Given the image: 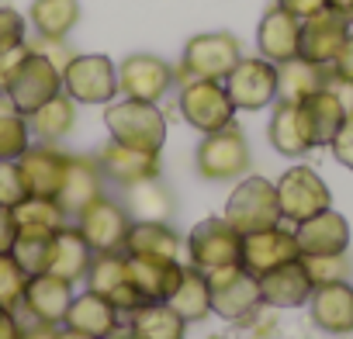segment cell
I'll return each instance as SVG.
<instances>
[{"instance_id": "obj_1", "label": "cell", "mask_w": 353, "mask_h": 339, "mask_svg": "<svg viewBox=\"0 0 353 339\" xmlns=\"http://www.w3.org/2000/svg\"><path fill=\"white\" fill-rule=\"evenodd\" d=\"M104 125L114 142L142 149V152H159L166 142V114L152 101H111L104 104Z\"/></svg>"}, {"instance_id": "obj_2", "label": "cell", "mask_w": 353, "mask_h": 339, "mask_svg": "<svg viewBox=\"0 0 353 339\" xmlns=\"http://www.w3.org/2000/svg\"><path fill=\"white\" fill-rule=\"evenodd\" d=\"M250 163H253V152H250V138L246 132L232 121L219 132H208L194 152V166L198 174L212 184H222V181H239L250 174Z\"/></svg>"}, {"instance_id": "obj_3", "label": "cell", "mask_w": 353, "mask_h": 339, "mask_svg": "<svg viewBox=\"0 0 353 339\" xmlns=\"http://www.w3.org/2000/svg\"><path fill=\"white\" fill-rule=\"evenodd\" d=\"M239 59H243V45L232 32L194 35L184 45L181 66H173L176 70V87L188 83V80H225Z\"/></svg>"}, {"instance_id": "obj_4", "label": "cell", "mask_w": 353, "mask_h": 339, "mask_svg": "<svg viewBox=\"0 0 353 339\" xmlns=\"http://www.w3.org/2000/svg\"><path fill=\"white\" fill-rule=\"evenodd\" d=\"M281 218L284 215L277 201V184H270L267 177H239V184L225 201V222L239 236H250L281 225Z\"/></svg>"}, {"instance_id": "obj_5", "label": "cell", "mask_w": 353, "mask_h": 339, "mask_svg": "<svg viewBox=\"0 0 353 339\" xmlns=\"http://www.w3.org/2000/svg\"><path fill=\"white\" fill-rule=\"evenodd\" d=\"M176 107H181V118L201 135L219 132V128L236 121V104H232L222 80H188V83H181Z\"/></svg>"}, {"instance_id": "obj_6", "label": "cell", "mask_w": 353, "mask_h": 339, "mask_svg": "<svg viewBox=\"0 0 353 339\" xmlns=\"http://www.w3.org/2000/svg\"><path fill=\"white\" fill-rule=\"evenodd\" d=\"M63 90L77 104H111L118 90V66L101 52H73L63 66Z\"/></svg>"}, {"instance_id": "obj_7", "label": "cell", "mask_w": 353, "mask_h": 339, "mask_svg": "<svg viewBox=\"0 0 353 339\" xmlns=\"http://www.w3.org/2000/svg\"><path fill=\"white\" fill-rule=\"evenodd\" d=\"M56 94H63V70L39 49L28 45L25 59L18 63L11 83H8V97L21 114L39 111L46 101H52Z\"/></svg>"}, {"instance_id": "obj_8", "label": "cell", "mask_w": 353, "mask_h": 339, "mask_svg": "<svg viewBox=\"0 0 353 339\" xmlns=\"http://www.w3.org/2000/svg\"><path fill=\"white\" fill-rule=\"evenodd\" d=\"M205 280H208V294H212V311L229 322H250L256 315V308L263 305L256 277L250 270H243L239 263L208 270Z\"/></svg>"}, {"instance_id": "obj_9", "label": "cell", "mask_w": 353, "mask_h": 339, "mask_svg": "<svg viewBox=\"0 0 353 339\" xmlns=\"http://www.w3.org/2000/svg\"><path fill=\"white\" fill-rule=\"evenodd\" d=\"M188 256H191V267L205 274L219 267H236L243 260V236L225 222V215L205 218L188 236Z\"/></svg>"}, {"instance_id": "obj_10", "label": "cell", "mask_w": 353, "mask_h": 339, "mask_svg": "<svg viewBox=\"0 0 353 339\" xmlns=\"http://www.w3.org/2000/svg\"><path fill=\"white\" fill-rule=\"evenodd\" d=\"M77 229H80V236L87 239V246L94 253H121L125 236L132 229V215L121 201L101 194L77 215Z\"/></svg>"}, {"instance_id": "obj_11", "label": "cell", "mask_w": 353, "mask_h": 339, "mask_svg": "<svg viewBox=\"0 0 353 339\" xmlns=\"http://www.w3.org/2000/svg\"><path fill=\"white\" fill-rule=\"evenodd\" d=\"M222 83L236 111H263L277 101V66L263 56H243Z\"/></svg>"}, {"instance_id": "obj_12", "label": "cell", "mask_w": 353, "mask_h": 339, "mask_svg": "<svg viewBox=\"0 0 353 339\" xmlns=\"http://www.w3.org/2000/svg\"><path fill=\"white\" fill-rule=\"evenodd\" d=\"M173 87H176V70L166 59L152 56V52H135V56L118 63V90H121V97L159 104Z\"/></svg>"}, {"instance_id": "obj_13", "label": "cell", "mask_w": 353, "mask_h": 339, "mask_svg": "<svg viewBox=\"0 0 353 339\" xmlns=\"http://www.w3.org/2000/svg\"><path fill=\"white\" fill-rule=\"evenodd\" d=\"M277 201H281V215L294 225L325 212V208H332V194L312 166L284 170V177L277 181Z\"/></svg>"}, {"instance_id": "obj_14", "label": "cell", "mask_w": 353, "mask_h": 339, "mask_svg": "<svg viewBox=\"0 0 353 339\" xmlns=\"http://www.w3.org/2000/svg\"><path fill=\"white\" fill-rule=\"evenodd\" d=\"M66 166H70V152L56 149V142H39L28 145L25 156L18 159L21 170V181L28 187V198H46L56 201L66 181Z\"/></svg>"}, {"instance_id": "obj_15", "label": "cell", "mask_w": 353, "mask_h": 339, "mask_svg": "<svg viewBox=\"0 0 353 339\" xmlns=\"http://www.w3.org/2000/svg\"><path fill=\"white\" fill-rule=\"evenodd\" d=\"M350 32H353V21L346 14L325 8V11H319V14H312V18L301 21L298 56L308 59V63H315V66H329L339 56V49L350 39Z\"/></svg>"}, {"instance_id": "obj_16", "label": "cell", "mask_w": 353, "mask_h": 339, "mask_svg": "<svg viewBox=\"0 0 353 339\" xmlns=\"http://www.w3.org/2000/svg\"><path fill=\"white\" fill-rule=\"evenodd\" d=\"M83 280H87V291L108 298V301L118 308V315H128V311H135L139 305H145L142 294L135 291V284L128 280L125 253H94L90 270H87Z\"/></svg>"}, {"instance_id": "obj_17", "label": "cell", "mask_w": 353, "mask_h": 339, "mask_svg": "<svg viewBox=\"0 0 353 339\" xmlns=\"http://www.w3.org/2000/svg\"><path fill=\"white\" fill-rule=\"evenodd\" d=\"M346 114H350V111H346V104L339 101V94H336L332 83H325L322 90H315V94H308L305 101H298L301 132H305V138H308L312 149L329 145Z\"/></svg>"}, {"instance_id": "obj_18", "label": "cell", "mask_w": 353, "mask_h": 339, "mask_svg": "<svg viewBox=\"0 0 353 339\" xmlns=\"http://www.w3.org/2000/svg\"><path fill=\"white\" fill-rule=\"evenodd\" d=\"M298 256H301V249H298L294 232L274 225V229L243 236V260H239V267L250 270L253 277H263L267 270L284 267V263H291V260H298Z\"/></svg>"}, {"instance_id": "obj_19", "label": "cell", "mask_w": 353, "mask_h": 339, "mask_svg": "<svg viewBox=\"0 0 353 339\" xmlns=\"http://www.w3.org/2000/svg\"><path fill=\"white\" fill-rule=\"evenodd\" d=\"M70 301H73V284L59 280L49 270L32 274L21 294V308L32 315V322H46V325H63Z\"/></svg>"}, {"instance_id": "obj_20", "label": "cell", "mask_w": 353, "mask_h": 339, "mask_svg": "<svg viewBox=\"0 0 353 339\" xmlns=\"http://www.w3.org/2000/svg\"><path fill=\"white\" fill-rule=\"evenodd\" d=\"M298 39H301V18L284 11L281 4H270L256 25V49L274 66L298 59Z\"/></svg>"}, {"instance_id": "obj_21", "label": "cell", "mask_w": 353, "mask_h": 339, "mask_svg": "<svg viewBox=\"0 0 353 339\" xmlns=\"http://www.w3.org/2000/svg\"><path fill=\"white\" fill-rule=\"evenodd\" d=\"M294 239H298L301 256H339L350 249V222L339 212L325 208V212L298 222Z\"/></svg>"}, {"instance_id": "obj_22", "label": "cell", "mask_w": 353, "mask_h": 339, "mask_svg": "<svg viewBox=\"0 0 353 339\" xmlns=\"http://www.w3.org/2000/svg\"><path fill=\"white\" fill-rule=\"evenodd\" d=\"M125 267H128V280L135 284V291L142 294V301H166L184 280V263L181 260H159V256H128L125 253Z\"/></svg>"}, {"instance_id": "obj_23", "label": "cell", "mask_w": 353, "mask_h": 339, "mask_svg": "<svg viewBox=\"0 0 353 339\" xmlns=\"http://www.w3.org/2000/svg\"><path fill=\"white\" fill-rule=\"evenodd\" d=\"M97 163H101L104 181H111L118 187H132L139 181L159 177V152H142V149L121 145L114 138L97 152Z\"/></svg>"}, {"instance_id": "obj_24", "label": "cell", "mask_w": 353, "mask_h": 339, "mask_svg": "<svg viewBox=\"0 0 353 339\" xmlns=\"http://www.w3.org/2000/svg\"><path fill=\"white\" fill-rule=\"evenodd\" d=\"M256 284H260L263 305H270V308H301L312 298V291H315V284H312L301 256L291 260V263H284V267L267 270L263 277H256Z\"/></svg>"}, {"instance_id": "obj_25", "label": "cell", "mask_w": 353, "mask_h": 339, "mask_svg": "<svg viewBox=\"0 0 353 339\" xmlns=\"http://www.w3.org/2000/svg\"><path fill=\"white\" fill-rule=\"evenodd\" d=\"M104 194V174H101V163L90 159V156H70V166H66V181H63V191L56 198V205L63 208V215L77 218L94 198Z\"/></svg>"}, {"instance_id": "obj_26", "label": "cell", "mask_w": 353, "mask_h": 339, "mask_svg": "<svg viewBox=\"0 0 353 339\" xmlns=\"http://www.w3.org/2000/svg\"><path fill=\"white\" fill-rule=\"evenodd\" d=\"M308 311L322 332H336V336L353 332V287L346 280L315 287L308 298Z\"/></svg>"}, {"instance_id": "obj_27", "label": "cell", "mask_w": 353, "mask_h": 339, "mask_svg": "<svg viewBox=\"0 0 353 339\" xmlns=\"http://www.w3.org/2000/svg\"><path fill=\"white\" fill-rule=\"evenodd\" d=\"M114 325H118V308L108 298L94 294V291L73 294L70 311H66V322H63V329L73 332V336H80V339H101Z\"/></svg>"}, {"instance_id": "obj_28", "label": "cell", "mask_w": 353, "mask_h": 339, "mask_svg": "<svg viewBox=\"0 0 353 339\" xmlns=\"http://www.w3.org/2000/svg\"><path fill=\"white\" fill-rule=\"evenodd\" d=\"M90 260H94V249L87 246V239L80 236V229L63 225V229L56 232L52 246H49V263H46V270L56 274V277L66 280V284H77V280L87 277Z\"/></svg>"}, {"instance_id": "obj_29", "label": "cell", "mask_w": 353, "mask_h": 339, "mask_svg": "<svg viewBox=\"0 0 353 339\" xmlns=\"http://www.w3.org/2000/svg\"><path fill=\"white\" fill-rule=\"evenodd\" d=\"M80 0H32L28 21L39 39L49 42H66V35L80 25Z\"/></svg>"}, {"instance_id": "obj_30", "label": "cell", "mask_w": 353, "mask_h": 339, "mask_svg": "<svg viewBox=\"0 0 353 339\" xmlns=\"http://www.w3.org/2000/svg\"><path fill=\"white\" fill-rule=\"evenodd\" d=\"M121 253H128V256L176 260V256H181V236H176L166 222H132Z\"/></svg>"}, {"instance_id": "obj_31", "label": "cell", "mask_w": 353, "mask_h": 339, "mask_svg": "<svg viewBox=\"0 0 353 339\" xmlns=\"http://www.w3.org/2000/svg\"><path fill=\"white\" fill-rule=\"evenodd\" d=\"M267 138L270 145L281 152V156H305L312 152L305 132H301V118H298V104L294 101H274V114H270V125H267Z\"/></svg>"}, {"instance_id": "obj_32", "label": "cell", "mask_w": 353, "mask_h": 339, "mask_svg": "<svg viewBox=\"0 0 353 339\" xmlns=\"http://www.w3.org/2000/svg\"><path fill=\"white\" fill-rule=\"evenodd\" d=\"M128 325L139 332V339H184V332H188V322L166 301L139 305L135 311H128Z\"/></svg>"}, {"instance_id": "obj_33", "label": "cell", "mask_w": 353, "mask_h": 339, "mask_svg": "<svg viewBox=\"0 0 353 339\" xmlns=\"http://www.w3.org/2000/svg\"><path fill=\"white\" fill-rule=\"evenodd\" d=\"M329 83V70L325 66H315L308 59H291V63H281L277 66V101H305L308 94L322 90Z\"/></svg>"}, {"instance_id": "obj_34", "label": "cell", "mask_w": 353, "mask_h": 339, "mask_svg": "<svg viewBox=\"0 0 353 339\" xmlns=\"http://www.w3.org/2000/svg\"><path fill=\"white\" fill-rule=\"evenodd\" d=\"M28 125H32V135H39L42 142H59L77 125V101L63 90L52 101H46L39 111H32L28 114Z\"/></svg>"}, {"instance_id": "obj_35", "label": "cell", "mask_w": 353, "mask_h": 339, "mask_svg": "<svg viewBox=\"0 0 353 339\" xmlns=\"http://www.w3.org/2000/svg\"><path fill=\"white\" fill-rule=\"evenodd\" d=\"M166 305L181 315L188 325L191 322H201V318H208L212 315V294H208V280H205V270H198V267H188L184 270V280H181V287H176L170 298H166Z\"/></svg>"}, {"instance_id": "obj_36", "label": "cell", "mask_w": 353, "mask_h": 339, "mask_svg": "<svg viewBox=\"0 0 353 339\" xmlns=\"http://www.w3.org/2000/svg\"><path fill=\"white\" fill-rule=\"evenodd\" d=\"M125 191H128L125 208H128L132 222H166V218L173 215V198H170V191L159 184V177L139 181V184H132V187H125Z\"/></svg>"}, {"instance_id": "obj_37", "label": "cell", "mask_w": 353, "mask_h": 339, "mask_svg": "<svg viewBox=\"0 0 353 339\" xmlns=\"http://www.w3.org/2000/svg\"><path fill=\"white\" fill-rule=\"evenodd\" d=\"M56 232H59V229L18 225V232H14V246H11V256H14V263H18L28 277L46 270V263H49V246H52Z\"/></svg>"}, {"instance_id": "obj_38", "label": "cell", "mask_w": 353, "mask_h": 339, "mask_svg": "<svg viewBox=\"0 0 353 339\" xmlns=\"http://www.w3.org/2000/svg\"><path fill=\"white\" fill-rule=\"evenodd\" d=\"M32 145L28 114H21L8 94H0V163H18Z\"/></svg>"}, {"instance_id": "obj_39", "label": "cell", "mask_w": 353, "mask_h": 339, "mask_svg": "<svg viewBox=\"0 0 353 339\" xmlns=\"http://www.w3.org/2000/svg\"><path fill=\"white\" fill-rule=\"evenodd\" d=\"M25 284H28V274L14 263L11 253H0V305L11 308V311H18V308H21Z\"/></svg>"}, {"instance_id": "obj_40", "label": "cell", "mask_w": 353, "mask_h": 339, "mask_svg": "<svg viewBox=\"0 0 353 339\" xmlns=\"http://www.w3.org/2000/svg\"><path fill=\"white\" fill-rule=\"evenodd\" d=\"M301 263H305V270H308V277H312L315 287L336 284V280H346L350 277L346 253H339V256H301Z\"/></svg>"}, {"instance_id": "obj_41", "label": "cell", "mask_w": 353, "mask_h": 339, "mask_svg": "<svg viewBox=\"0 0 353 339\" xmlns=\"http://www.w3.org/2000/svg\"><path fill=\"white\" fill-rule=\"evenodd\" d=\"M28 42V21L14 8H0V56Z\"/></svg>"}, {"instance_id": "obj_42", "label": "cell", "mask_w": 353, "mask_h": 339, "mask_svg": "<svg viewBox=\"0 0 353 339\" xmlns=\"http://www.w3.org/2000/svg\"><path fill=\"white\" fill-rule=\"evenodd\" d=\"M28 198V187L21 181L18 163H0V208H18Z\"/></svg>"}, {"instance_id": "obj_43", "label": "cell", "mask_w": 353, "mask_h": 339, "mask_svg": "<svg viewBox=\"0 0 353 339\" xmlns=\"http://www.w3.org/2000/svg\"><path fill=\"white\" fill-rule=\"evenodd\" d=\"M329 149H332V156H336V163H339V166L353 170V111L343 118V125H339V132L332 135Z\"/></svg>"}, {"instance_id": "obj_44", "label": "cell", "mask_w": 353, "mask_h": 339, "mask_svg": "<svg viewBox=\"0 0 353 339\" xmlns=\"http://www.w3.org/2000/svg\"><path fill=\"white\" fill-rule=\"evenodd\" d=\"M329 70V76L332 80H343V83H353V32H350V39L343 42V49H339V56L325 66Z\"/></svg>"}, {"instance_id": "obj_45", "label": "cell", "mask_w": 353, "mask_h": 339, "mask_svg": "<svg viewBox=\"0 0 353 339\" xmlns=\"http://www.w3.org/2000/svg\"><path fill=\"white\" fill-rule=\"evenodd\" d=\"M25 52H28V42H25L21 49H11V52L0 56V94H8V83H11V76H14L18 63L25 59Z\"/></svg>"}, {"instance_id": "obj_46", "label": "cell", "mask_w": 353, "mask_h": 339, "mask_svg": "<svg viewBox=\"0 0 353 339\" xmlns=\"http://www.w3.org/2000/svg\"><path fill=\"white\" fill-rule=\"evenodd\" d=\"M277 4H281L284 11H291L294 18H301V21L329 8V4H325V0H277Z\"/></svg>"}, {"instance_id": "obj_47", "label": "cell", "mask_w": 353, "mask_h": 339, "mask_svg": "<svg viewBox=\"0 0 353 339\" xmlns=\"http://www.w3.org/2000/svg\"><path fill=\"white\" fill-rule=\"evenodd\" d=\"M14 232H18L14 212H11V208H0V253H11V246H14Z\"/></svg>"}, {"instance_id": "obj_48", "label": "cell", "mask_w": 353, "mask_h": 339, "mask_svg": "<svg viewBox=\"0 0 353 339\" xmlns=\"http://www.w3.org/2000/svg\"><path fill=\"white\" fill-rule=\"evenodd\" d=\"M21 332H25V325L18 322V315L0 305V339H21Z\"/></svg>"}, {"instance_id": "obj_49", "label": "cell", "mask_w": 353, "mask_h": 339, "mask_svg": "<svg viewBox=\"0 0 353 339\" xmlns=\"http://www.w3.org/2000/svg\"><path fill=\"white\" fill-rule=\"evenodd\" d=\"M59 336H63L59 325H46V322H32L21 332V339H59Z\"/></svg>"}, {"instance_id": "obj_50", "label": "cell", "mask_w": 353, "mask_h": 339, "mask_svg": "<svg viewBox=\"0 0 353 339\" xmlns=\"http://www.w3.org/2000/svg\"><path fill=\"white\" fill-rule=\"evenodd\" d=\"M101 339H139V332H135L132 325H121V322H118V325H114L108 336H101Z\"/></svg>"}, {"instance_id": "obj_51", "label": "cell", "mask_w": 353, "mask_h": 339, "mask_svg": "<svg viewBox=\"0 0 353 339\" xmlns=\"http://www.w3.org/2000/svg\"><path fill=\"white\" fill-rule=\"evenodd\" d=\"M325 4H329V11H339V14H353V0H325Z\"/></svg>"}, {"instance_id": "obj_52", "label": "cell", "mask_w": 353, "mask_h": 339, "mask_svg": "<svg viewBox=\"0 0 353 339\" xmlns=\"http://www.w3.org/2000/svg\"><path fill=\"white\" fill-rule=\"evenodd\" d=\"M215 339H225V336H215Z\"/></svg>"}, {"instance_id": "obj_53", "label": "cell", "mask_w": 353, "mask_h": 339, "mask_svg": "<svg viewBox=\"0 0 353 339\" xmlns=\"http://www.w3.org/2000/svg\"><path fill=\"white\" fill-rule=\"evenodd\" d=\"M350 21H353V14H350Z\"/></svg>"}]
</instances>
